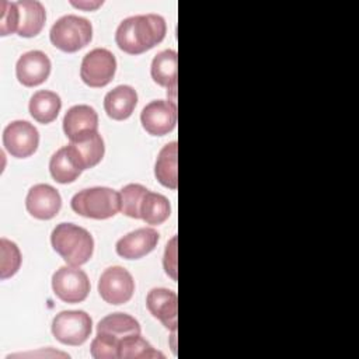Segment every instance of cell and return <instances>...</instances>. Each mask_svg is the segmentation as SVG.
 I'll return each mask as SVG.
<instances>
[{"label": "cell", "instance_id": "obj_1", "mask_svg": "<svg viewBox=\"0 0 359 359\" xmlns=\"http://www.w3.org/2000/svg\"><path fill=\"white\" fill-rule=\"evenodd\" d=\"M167 32L165 20L158 14H139L125 18L116 28L115 42L129 55H140L158 45Z\"/></svg>", "mask_w": 359, "mask_h": 359}, {"label": "cell", "instance_id": "obj_2", "mask_svg": "<svg viewBox=\"0 0 359 359\" xmlns=\"http://www.w3.org/2000/svg\"><path fill=\"white\" fill-rule=\"evenodd\" d=\"M139 321L126 313H112L97 324V337L93 339L90 353L95 359H118L119 341L132 334H140Z\"/></svg>", "mask_w": 359, "mask_h": 359}, {"label": "cell", "instance_id": "obj_3", "mask_svg": "<svg viewBox=\"0 0 359 359\" xmlns=\"http://www.w3.org/2000/svg\"><path fill=\"white\" fill-rule=\"evenodd\" d=\"M50 244L65 262L73 266L88 262L94 251V240L90 231L74 223H59L52 230Z\"/></svg>", "mask_w": 359, "mask_h": 359}, {"label": "cell", "instance_id": "obj_4", "mask_svg": "<svg viewBox=\"0 0 359 359\" xmlns=\"http://www.w3.org/2000/svg\"><path fill=\"white\" fill-rule=\"evenodd\" d=\"M70 206L80 216L104 220L121 212V194L108 187L86 188L72 198Z\"/></svg>", "mask_w": 359, "mask_h": 359}, {"label": "cell", "instance_id": "obj_5", "mask_svg": "<svg viewBox=\"0 0 359 359\" xmlns=\"http://www.w3.org/2000/svg\"><path fill=\"white\" fill-rule=\"evenodd\" d=\"M49 38L53 46L57 49L73 53L91 42L93 25L91 22L76 14H67L60 17L50 28Z\"/></svg>", "mask_w": 359, "mask_h": 359}, {"label": "cell", "instance_id": "obj_6", "mask_svg": "<svg viewBox=\"0 0 359 359\" xmlns=\"http://www.w3.org/2000/svg\"><path fill=\"white\" fill-rule=\"evenodd\" d=\"M93 331V320L83 310H65L53 317L52 334L63 345H83Z\"/></svg>", "mask_w": 359, "mask_h": 359}, {"label": "cell", "instance_id": "obj_7", "mask_svg": "<svg viewBox=\"0 0 359 359\" xmlns=\"http://www.w3.org/2000/svg\"><path fill=\"white\" fill-rule=\"evenodd\" d=\"M90 280L87 273L79 266L65 265L52 275V289L57 299L65 303H81L90 293Z\"/></svg>", "mask_w": 359, "mask_h": 359}, {"label": "cell", "instance_id": "obj_8", "mask_svg": "<svg viewBox=\"0 0 359 359\" xmlns=\"http://www.w3.org/2000/svg\"><path fill=\"white\" fill-rule=\"evenodd\" d=\"M116 72V59L105 48H95L86 53L80 66V77L84 84L93 88L109 84Z\"/></svg>", "mask_w": 359, "mask_h": 359}, {"label": "cell", "instance_id": "obj_9", "mask_svg": "<svg viewBox=\"0 0 359 359\" xmlns=\"http://www.w3.org/2000/svg\"><path fill=\"white\" fill-rule=\"evenodd\" d=\"M135 292V280L132 275L122 266L107 268L98 280V293L101 299L114 306L128 303Z\"/></svg>", "mask_w": 359, "mask_h": 359}, {"label": "cell", "instance_id": "obj_10", "mask_svg": "<svg viewBox=\"0 0 359 359\" xmlns=\"http://www.w3.org/2000/svg\"><path fill=\"white\" fill-rule=\"evenodd\" d=\"M39 144L38 129L28 121H13L3 130V146L11 157L27 158Z\"/></svg>", "mask_w": 359, "mask_h": 359}, {"label": "cell", "instance_id": "obj_11", "mask_svg": "<svg viewBox=\"0 0 359 359\" xmlns=\"http://www.w3.org/2000/svg\"><path fill=\"white\" fill-rule=\"evenodd\" d=\"M143 129L151 136H164L177 125V104L172 100L150 101L140 114Z\"/></svg>", "mask_w": 359, "mask_h": 359}, {"label": "cell", "instance_id": "obj_12", "mask_svg": "<svg viewBox=\"0 0 359 359\" xmlns=\"http://www.w3.org/2000/svg\"><path fill=\"white\" fill-rule=\"evenodd\" d=\"M25 208L32 217L49 220L59 213L62 208V198L57 189L52 185L36 184L31 187L27 194Z\"/></svg>", "mask_w": 359, "mask_h": 359}, {"label": "cell", "instance_id": "obj_13", "mask_svg": "<svg viewBox=\"0 0 359 359\" xmlns=\"http://www.w3.org/2000/svg\"><path fill=\"white\" fill-rule=\"evenodd\" d=\"M146 307L161 324L177 331L178 325V297L177 293L165 287H154L146 296Z\"/></svg>", "mask_w": 359, "mask_h": 359}, {"label": "cell", "instance_id": "obj_14", "mask_svg": "<svg viewBox=\"0 0 359 359\" xmlns=\"http://www.w3.org/2000/svg\"><path fill=\"white\" fill-rule=\"evenodd\" d=\"M50 60L42 50H29L20 56L15 65V76L25 87H35L46 81L50 74Z\"/></svg>", "mask_w": 359, "mask_h": 359}, {"label": "cell", "instance_id": "obj_15", "mask_svg": "<svg viewBox=\"0 0 359 359\" xmlns=\"http://www.w3.org/2000/svg\"><path fill=\"white\" fill-rule=\"evenodd\" d=\"M158 238L160 236L153 227H140L121 237L115 250L125 259H139L156 248Z\"/></svg>", "mask_w": 359, "mask_h": 359}, {"label": "cell", "instance_id": "obj_16", "mask_svg": "<svg viewBox=\"0 0 359 359\" xmlns=\"http://www.w3.org/2000/svg\"><path fill=\"white\" fill-rule=\"evenodd\" d=\"M63 132L72 142L93 132H98V115L86 104L73 105L63 116Z\"/></svg>", "mask_w": 359, "mask_h": 359}, {"label": "cell", "instance_id": "obj_17", "mask_svg": "<svg viewBox=\"0 0 359 359\" xmlns=\"http://www.w3.org/2000/svg\"><path fill=\"white\" fill-rule=\"evenodd\" d=\"M137 104V93L133 87L121 84L108 91L104 97V109L114 121L128 119Z\"/></svg>", "mask_w": 359, "mask_h": 359}, {"label": "cell", "instance_id": "obj_18", "mask_svg": "<svg viewBox=\"0 0 359 359\" xmlns=\"http://www.w3.org/2000/svg\"><path fill=\"white\" fill-rule=\"evenodd\" d=\"M67 146L72 150L81 170L93 168L94 165H97L102 160L105 153L104 140L98 132H93L76 140H72Z\"/></svg>", "mask_w": 359, "mask_h": 359}, {"label": "cell", "instance_id": "obj_19", "mask_svg": "<svg viewBox=\"0 0 359 359\" xmlns=\"http://www.w3.org/2000/svg\"><path fill=\"white\" fill-rule=\"evenodd\" d=\"M177 63L178 55L172 49L157 53L150 66V74L154 83L167 88V94L171 91L175 101L177 97Z\"/></svg>", "mask_w": 359, "mask_h": 359}, {"label": "cell", "instance_id": "obj_20", "mask_svg": "<svg viewBox=\"0 0 359 359\" xmlns=\"http://www.w3.org/2000/svg\"><path fill=\"white\" fill-rule=\"evenodd\" d=\"M20 21L17 34L22 38L36 36L46 21V11L41 1L38 0H20L17 1Z\"/></svg>", "mask_w": 359, "mask_h": 359}, {"label": "cell", "instance_id": "obj_21", "mask_svg": "<svg viewBox=\"0 0 359 359\" xmlns=\"http://www.w3.org/2000/svg\"><path fill=\"white\" fill-rule=\"evenodd\" d=\"M177 157H178V143L175 140L163 146L158 151L154 164V177L157 181L168 188L177 189L178 187V170H177Z\"/></svg>", "mask_w": 359, "mask_h": 359}, {"label": "cell", "instance_id": "obj_22", "mask_svg": "<svg viewBox=\"0 0 359 359\" xmlns=\"http://www.w3.org/2000/svg\"><path fill=\"white\" fill-rule=\"evenodd\" d=\"M49 171L56 182L70 184L80 177L83 170L74 158L69 146H63L52 154L49 161Z\"/></svg>", "mask_w": 359, "mask_h": 359}, {"label": "cell", "instance_id": "obj_23", "mask_svg": "<svg viewBox=\"0 0 359 359\" xmlns=\"http://www.w3.org/2000/svg\"><path fill=\"white\" fill-rule=\"evenodd\" d=\"M28 108L31 116L36 122L46 125L57 118L62 108V101L56 93L49 90H39L31 97Z\"/></svg>", "mask_w": 359, "mask_h": 359}, {"label": "cell", "instance_id": "obj_24", "mask_svg": "<svg viewBox=\"0 0 359 359\" xmlns=\"http://www.w3.org/2000/svg\"><path fill=\"white\" fill-rule=\"evenodd\" d=\"M171 215L170 201L157 192L147 189L140 205V219L147 224H161Z\"/></svg>", "mask_w": 359, "mask_h": 359}, {"label": "cell", "instance_id": "obj_25", "mask_svg": "<svg viewBox=\"0 0 359 359\" xmlns=\"http://www.w3.org/2000/svg\"><path fill=\"white\" fill-rule=\"evenodd\" d=\"M164 359V355L156 351L140 334H132L119 341L118 359Z\"/></svg>", "mask_w": 359, "mask_h": 359}, {"label": "cell", "instance_id": "obj_26", "mask_svg": "<svg viewBox=\"0 0 359 359\" xmlns=\"http://www.w3.org/2000/svg\"><path fill=\"white\" fill-rule=\"evenodd\" d=\"M0 278L7 279L14 276L21 266V251L17 244L6 237L0 238Z\"/></svg>", "mask_w": 359, "mask_h": 359}, {"label": "cell", "instance_id": "obj_27", "mask_svg": "<svg viewBox=\"0 0 359 359\" xmlns=\"http://www.w3.org/2000/svg\"><path fill=\"white\" fill-rule=\"evenodd\" d=\"M147 188L140 184H128L121 189V212L132 219H140V205Z\"/></svg>", "mask_w": 359, "mask_h": 359}, {"label": "cell", "instance_id": "obj_28", "mask_svg": "<svg viewBox=\"0 0 359 359\" xmlns=\"http://www.w3.org/2000/svg\"><path fill=\"white\" fill-rule=\"evenodd\" d=\"M1 14H0V35L6 36L18 31L20 13L17 1L3 0L0 3Z\"/></svg>", "mask_w": 359, "mask_h": 359}, {"label": "cell", "instance_id": "obj_29", "mask_svg": "<svg viewBox=\"0 0 359 359\" xmlns=\"http://www.w3.org/2000/svg\"><path fill=\"white\" fill-rule=\"evenodd\" d=\"M163 265L165 273L172 279L177 280V236H174L165 245L164 250V258H163Z\"/></svg>", "mask_w": 359, "mask_h": 359}, {"label": "cell", "instance_id": "obj_30", "mask_svg": "<svg viewBox=\"0 0 359 359\" xmlns=\"http://www.w3.org/2000/svg\"><path fill=\"white\" fill-rule=\"evenodd\" d=\"M72 6L77 7V8H81V10H87V11H91V10H95L97 7L102 6V1H70Z\"/></svg>", "mask_w": 359, "mask_h": 359}]
</instances>
